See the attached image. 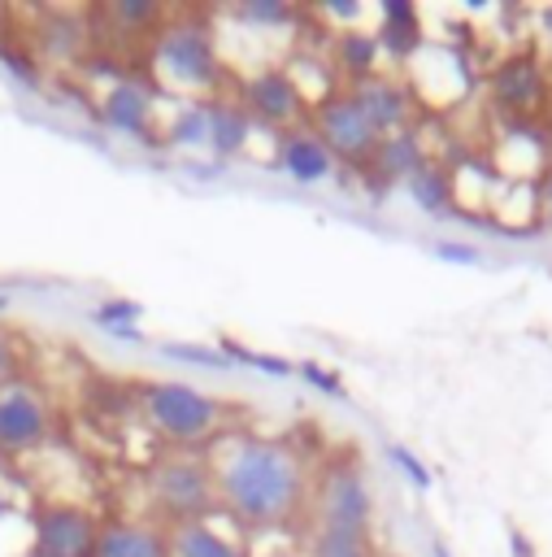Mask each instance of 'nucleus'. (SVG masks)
<instances>
[{"instance_id": "obj_21", "label": "nucleus", "mask_w": 552, "mask_h": 557, "mask_svg": "<svg viewBox=\"0 0 552 557\" xmlns=\"http://www.w3.org/2000/svg\"><path fill=\"white\" fill-rule=\"evenodd\" d=\"M170 144L183 148H209V104H187L170 122Z\"/></svg>"}, {"instance_id": "obj_19", "label": "nucleus", "mask_w": 552, "mask_h": 557, "mask_svg": "<svg viewBox=\"0 0 552 557\" xmlns=\"http://www.w3.org/2000/svg\"><path fill=\"white\" fill-rule=\"evenodd\" d=\"M339 65L352 74V83H361V78H369L374 74V61H378V39L374 35H361V30H343L339 35Z\"/></svg>"}, {"instance_id": "obj_25", "label": "nucleus", "mask_w": 552, "mask_h": 557, "mask_svg": "<svg viewBox=\"0 0 552 557\" xmlns=\"http://www.w3.org/2000/svg\"><path fill=\"white\" fill-rule=\"evenodd\" d=\"M239 13L248 22H261V26H283L291 17V9L283 0H248V4H239Z\"/></svg>"}, {"instance_id": "obj_20", "label": "nucleus", "mask_w": 552, "mask_h": 557, "mask_svg": "<svg viewBox=\"0 0 552 557\" xmlns=\"http://www.w3.org/2000/svg\"><path fill=\"white\" fill-rule=\"evenodd\" d=\"M409 196L426 209V213H443L448 205H452V178L439 170V165H422L413 178H409Z\"/></svg>"}, {"instance_id": "obj_24", "label": "nucleus", "mask_w": 552, "mask_h": 557, "mask_svg": "<svg viewBox=\"0 0 552 557\" xmlns=\"http://www.w3.org/2000/svg\"><path fill=\"white\" fill-rule=\"evenodd\" d=\"M126 318H139V305H135V300H104V305L96 309V322H100V326H113L117 335H130V339H135L139 331L126 326Z\"/></svg>"}, {"instance_id": "obj_5", "label": "nucleus", "mask_w": 552, "mask_h": 557, "mask_svg": "<svg viewBox=\"0 0 552 557\" xmlns=\"http://www.w3.org/2000/svg\"><path fill=\"white\" fill-rule=\"evenodd\" d=\"M317 139L330 148V157H343L352 165L374 161V152L382 144V135L369 126V117L361 113V104L348 91L317 100Z\"/></svg>"}, {"instance_id": "obj_2", "label": "nucleus", "mask_w": 552, "mask_h": 557, "mask_svg": "<svg viewBox=\"0 0 552 557\" xmlns=\"http://www.w3.org/2000/svg\"><path fill=\"white\" fill-rule=\"evenodd\" d=\"M143 413L174 444H196V440L213 435L217 422H222V405L213 396H204L196 383H183V379L148 383L143 387Z\"/></svg>"}, {"instance_id": "obj_10", "label": "nucleus", "mask_w": 552, "mask_h": 557, "mask_svg": "<svg viewBox=\"0 0 552 557\" xmlns=\"http://www.w3.org/2000/svg\"><path fill=\"white\" fill-rule=\"evenodd\" d=\"M356 104H361V113L369 117V126L387 139V135H396L404 122H409V96H404V87L396 83V78H382V74H369V78H361V83H352V91H348Z\"/></svg>"}, {"instance_id": "obj_26", "label": "nucleus", "mask_w": 552, "mask_h": 557, "mask_svg": "<svg viewBox=\"0 0 552 557\" xmlns=\"http://www.w3.org/2000/svg\"><path fill=\"white\" fill-rule=\"evenodd\" d=\"M391 461H396V466L409 474V483H413V487H430V470H426V466H422V461H417L409 448L391 444Z\"/></svg>"}, {"instance_id": "obj_29", "label": "nucleus", "mask_w": 552, "mask_h": 557, "mask_svg": "<svg viewBox=\"0 0 552 557\" xmlns=\"http://www.w3.org/2000/svg\"><path fill=\"white\" fill-rule=\"evenodd\" d=\"M304 374H309L313 383H322V392H330V396H339V392H343V387H339V374H330V370H322V366H313V361L304 366Z\"/></svg>"}, {"instance_id": "obj_14", "label": "nucleus", "mask_w": 552, "mask_h": 557, "mask_svg": "<svg viewBox=\"0 0 552 557\" xmlns=\"http://www.w3.org/2000/svg\"><path fill=\"white\" fill-rule=\"evenodd\" d=\"M248 109L239 100H209V148L217 157H235L248 144Z\"/></svg>"}, {"instance_id": "obj_1", "label": "nucleus", "mask_w": 552, "mask_h": 557, "mask_svg": "<svg viewBox=\"0 0 552 557\" xmlns=\"http://www.w3.org/2000/svg\"><path fill=\"white\" fill-rule=\"evenodd\" d=\"M213 483H217V500L239 522H252V527H278L296 518L309 492L304 461L287 444L256 440V435L222 448Z\"/></svg>"}, {"instance_id": "obj_11", "label": "nucleus", "mask_w": 552, "mask_h": 557, "mask_svg": "<svg viewBox=\"0 0 552 557\" xmlns=\"http://www.w3.org/2000/svg\"><path fill=\"white\" fill-rule=\"evenodd\" d=\"M278 165H283L296 183H322V178H330L335 157H330V148L317 139V131L296 126V131H287V135L278 139Z\"/></svg>"}, {"instance_id": "obj_23", "label": "nucleus", "mask_w": 552, "mask_h": 557, "mask_svg": "<svg viewBox=\"0 0 552 557\" xmlns=\"http://www.w3.org/2000/svg\"><path fill=\"white\" fill-rule=\"evenodd\" d=\"M109 17H113L117 26L139 30V26H152V22L161 17V9L148 4V0H117V4H109Z\"/></svg>"}, {"instance_id": "obj_12", "label": "nucleus", "mask_w": 552, "mask_h": 557, "mask_svg": "<svg viewBox=\"0 0 552 557\" xmlns=\"http://www.w3.org/2000/svg\"><path fill=\"white\" fill-rule=\"evenodd\" d=\"M96 557H170V535L148 522H109L100 527Z\"/></svg>"}, {"instance_id": "obj_31", "label": "nucleus", "mask_w": 552, "mask_h": 557, "mask_svg": "<svg viewBox=\"0 0 552 557\" xmlns=\"http://www.w3.org/2000/svg\"><path fill=\"white\" fill-rule=\"evenodd\" d=\"M13 374V348H9V339L0 335V383Z\"/></svg>"}, {"instance_id": "obj_33", "label": "nucleus", "mask_w": 552, "mask_h": 557, "mask_svg": "<svg viewBox=\"0 0 552 557\" xmlns=\"http://www.w3.org/2000/svg\"><path fill=\"white\" fill-rule=\"evenodd\" d=\"M548 209H552V174H548Z\"/></svg>"}, {"instance_id": "obj_30", "label": "nucleus", "mask_w": 552, "mask_h": 557, "mask_svg": "<svg viewBox=\"0 0 552 557\" xmlns=\"http://www.w3.org/2000/svg\"><path fill=\"white\" fill-rule=\"evenodd\" d=\"M509 548H513V557H539L535 544H530V535L522 527H509Z\"/></svg>"}, {"instance_id": "obj_9", "label": "nucleus", "mask_w": 552, "mask_h": 557, "mask_svg": "<svg viewBox=\"0 0 552 557\" xmlns=\"http://www.w3.org/2000/svg\"><path fill=\"white\" fill-rule=\"evenodd\" d=\"M48 435V405L26 387H0V448H30Z\"/></svg>"}, {"instance_id": "obj_17", "label": "nucleus", "mask_w": 552, "mask_h": 557, "mask_svg": "<svg viewBox=\"0 0 552 557\" xmlns=\"http://www.w3.org/2000/svg\"><path fill=\"white\" fill-rule=\"evenodd\" d=\"M422 44V26H417V9L409 0H382V30H378V48L409 57Z\"/></svg>"}, {"instance_id": "obj_15", "label": "nucleus", "mask_w": 552, "mask_h": 557, "mask_svg": "<svg viewBox=\"0 0 552 557\" xmlns=\"http://www.w3.org/2000/svg\"><path fill=\"white\" fill-rule=\"evenodd\" d=\"M170 557H248V553L209 522H183L170 535Z\"/></svg>"}, {"instance_id": "obj_34", "label": "nucleus", "mask_w": 552, "mask_h": 557, "mask_svg": "<svg viewBox=\"0 0 552 557\" xmlns=\"http://www.w3.org/2000/svg\"><path fill=\"white\" fill-rule=\"evenodd\" d=\"M269 557H296V553H269Z\"/></svg>"}, {"instance_id": "obj_7", "label": "nucleus", "mask_w": 552, "mask_h": 557, "mask_svg": "<svg viewBox=\"0 0 552 557\" xmlns=\"http://www.w3.org/2000/svg\"><path fill=\"white\" fill-rule=\"evenodd\" d=\"M317 513H322V522L369 531L374 500H369V487H365V479H361L356 466H335L322 479V487H317Z\"/></svg>"}, {"instance_id": "obj_22", "label": "nucleus", "mask_w": 552, "mask_h": 557, "mask_svg": "<svg viewBox=\"0 0 552 557\" xmlns=\"http://www.w3.org/2000/svg\"><path fill=\"white\" fill-rule=\"evenodd\" d=\"M535 87H539V74L530 65H504L495 74V96L509 100V104H530Z\"/></svg>"}, {"instance_id": "obj_28", "label": "nucleus", "mask_w": 552, "mask_h": 557, "mask_svg": "<svg viewBox=\"0 0 552 557\" xmlns=\"http://www.w3.org/2000/svg\"><path fill=\"white\" fill-rule=\"evenodd\" d=\"M170 357L178 361H196V366H226V357H217L213 348H191V344H165Z\"/></svg>"}, {"instance_id": "obj_8", "label": "nucleus", "mask_w": 552, "mask_h": 557, "mask_svg": "<svg viewBox=\"0 0 552 557\" xmlns=\"http://www.w3.org/2000/svg\"><path fill=\"white\" fill-rule=\"evenodd\" d=\"M239 96H243L239 104H248V117L256 113V117L269 122V126H291V122L300 117V104H304L300 83H296L287 70H256V74L243 83Z\"/></svg>"}, {"instance_id": "obj_3", "label": "nucleus", "mask_w": 552, "mask_h": 557, "mask_svg": "<svg viewBox=\"0 0 552 557\" xmlns=\"http://www.w3.org/2000/svg\"><path fill=\"white\" fill-rule=\"evenodd\" d=\"M152 500L156 509L183 527V522H204V513L217 505V483H213V470L204 461H191V457H165L156 470H152Z\"/></svg>"}, {"instance_id": "obj_18", "label": "nucleus", "mask_w": 552, "mask_h": 557, "mask_svg": "<svg viewBox=\"0 0 552 557\" xmlns=\"http://www.w3.org/2000/svg\"><path fill=\"white\" fill-rule=\"evenodd\" d=\"M313 557H378V553H374L369 531L317 522V531H313Z\"/></svg>"}, {"instance_id": "obj_4", "label": "nucleus", "mask_w": 552, "mask_h": 557, "mask_svg": "<svg viewBox=\"0 0 552 557\" xmlns=\"http://www.w3.org/2000/svg\"><path fill=\"white\" fill-rule=\"evenodd\" d=\"M156 74L183 91H204L217 83V52L213 35L200 22H174L156 39Z\"/></svg>"}, {"instance_id": "obj_16", "label": "nucleus", "mask_w": 552, "mask_h": 557, "mask_svg": "<svg viewBox=\"0 0 552 557\" xmlns=\"http://www.w3.org/2000/svg\"><path fill=\"white\" fill-rule=\"evenodd\" d=\"M374 165H378V178H382V187H387V178H413L422 165H426V152H422V144H417V135H409V131H396V135H387L382 144H378V152H374Z\"/></svg>"}, {"instance_id": "obj_32", "label": "nucleus", "mask_w": 552, "mask_h": 557, "mask_svg": "<svg viewBox=\"0 0 552 557\" xmlns=\"http://www.w3.org/2000/svg\"><path fill=\"white\" fill-rule=\"evenodd\" d=\"M430 557H452V553H448L443 544H435V548H430Z\"/></svg>"}, {"instance_id": "obj_27", "label": "nucleus", "mask_w": 552, "mask_h": 557, "mask_svg": "<svg viewBox=\"0 0 552 557\" xmlns=\"http://www.w3.org/2000/svg\"><path fill=\"white\" fill-rule=\"evenodd\" d=\"M435 257L439 261H452V265H478V252L469 244H461V239H439L435 244Z\"/></svg>"}, {"instance_id": "obj_13", "label": "nucleus", "mask_w": 552, "mask_h": 557, "mask_svg": "<svg viewBox=\"0 0 552 557\" xmlns=\"http://www.w3.org/2000/svg\"><path fill=\"white\" fill-rule=\"evenodd\" d=\"M100 117H104V126H113V131H122V135H139V131H148L152 96H148L139 83H117V87L100 100Z\"/></svg>"}, {"instance_id": "obj_6", "label": "nucleus", "mask_w": 552, "mask_h": 557, "mask_svg": "<svg viewBox=\"0 0 552 557\" xmlns=\"http://www.w3.org/2000/svg\"><path fill=\"white\" fill-rule=\"evenodd\" d=\"M100 527L87 509L52 500L35 509V553L39 557H96Z\"/></svg>"}]
</instances>
